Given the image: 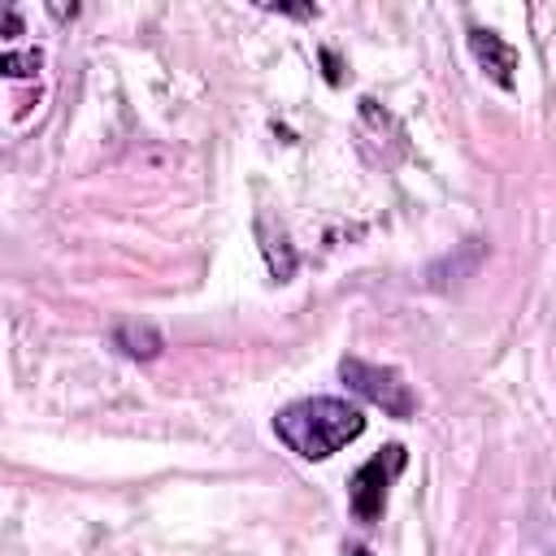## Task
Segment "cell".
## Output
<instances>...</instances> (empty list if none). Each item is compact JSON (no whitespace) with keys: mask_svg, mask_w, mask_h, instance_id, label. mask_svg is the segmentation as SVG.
Returning a JSON list of instances; mask_svg holds the SVG:
<instances>
[{"mask_svg":"<svg viewBox=\"0 0 556 556\" xmlns=\"http://www.w3.org/2000/svg\"><path fill=\"white\" fill-rule=\"evenodd\" d=\"M278 439L304 456V460H326L339 447H348L352 439H361L365 430V413L339 395H313V400H295L274 417Z\"/></svg>","mask_w":556,"mask_h":556,"instance_id":"6da1fadb","label":"cell"},{"mask_svg":"<svg viewBox=\"0 0 556 556\" xmlns=\"http://www.w3.org/2000/svg\"><path fill=\"white\" fill-rule=\"evenodd\" d=\"M339 378L348 382V391H356L361 400L378 404V408H382L387 417H395V421H408V417L417 413L413 387H408L404 374L391 369V365H369V361H361V356H343V361H339Z\"/></svg>","mask_w":556,"mask_h":556,"instance_id":"7a4b0ae2","label":"cell"},{"mask_svg":"<svg viewBox=\"0 0 556 556\" xmlns=\"http://www.w3.org/2000/svg\"><path fill=\"white\" fill-rule=\"evenodd\" d=\"M404 460H408L404 447L391 443V447H382L378 456H369V460L352 473L348 500H352L356 521H378V517H382V508H387V486H391V478L404 469Z\"/></svg>","mask_w":556,"mask_h":556,"instance_id":"3957f363","label":"cell"},{"mask_svg":"<svg viewBox=\"0 0 556 556\" xmlns=\"http://www.w3.org/2000/svg\"><path fill=\"white\" fill-rule=\"evenodd\" d=\"M469 52H473V61L482 65V74H486L495 87L513 91V70H517V52H513V43H504L495 30L473 26V30H469Z\"/></svg>","mask_w":556,"mask_h":556,"instance_id":"277c9868","label":"cell"},{"mask_svg":"<svg viewBox=\"0 0 556 556\" xmlns=\"http://www.w3.org/2000/svg\"><path fill=\"white\" fill-rule=\"evenodd\" d=\"M113 343L130 356V361H156L165 352V334L152 321H122L113 330Z\"/></svg>","mask_w":556,"mask_h":556,"instance_id":"5b68a950","label":"cell"},{"mask_svg":"<svg viewBox=\"0 0 556 556\" xmlns=\"http://www.w3.org/2000/svg\"><path fill=\"white\" fill-rule=\"evenodd\" d=\"M261 252H265V265H269V274L278 278V282H287L291 274H295V248L287 243V235H274V230H265L261 226Z\"/></svg>","mask_w":556,"mask_h":556,"instance_id":"8992f818","label":"cell"},{"mask_svg":"<svg viewBox=\"0 0 556 556\" xmlns=\"http://www.w3.org/2000/svg\"><path fill=\"white\" fill-rule=\"evenodd\" d=\"M39 61H43V56H39L35 48H26V52H4V56H0V74H4V78H30V74L39 70Z\"/></svg>","mask_w":556,"mask_h":556,"instance_id":"52a82bcc","label":"cell"},{"mask_svg":"<svg viewBox=\"0 0 556 556\" xmlns=\"http://www.w3.org/2000/svg\"><path fill=\"white\" fill-rule=\"evenodd\" d=\"M0 35H4V39L22 35V13H17L13 4H0Z\"/></svg>","mask_w":556,"mask_h":556,"instance_id":"ba28073f","label":"cell"},{"mask_svg":"<svg viewBox=\"0 0 556 556\" xmlns=\"http://www.w3.org/2000/svg\"><path fill=\"white\" fill-rule=\"evenodd\" d=\"M269 13H287V17H317V4H265Z\"/></svg>","mask_w":556,"mask_h":556,"instance_id":"9c48e42d","label":"cell"},{"mask_svg":"<svg viewBox=\"0 0 556 556\" xmlns=\"http://www.w3.org/2000/svg\"><path fill=\"white\" fill-rule=\"evenodd\" d=\"M321 61H326V78L339 83V61H334V52H321Z\"/></svg>","mask_w":556,"mask_h":556,"instance_id":"30bf717a","label":"cell"},{"mask_svg":"<svg viewBox=\"0 0 556 556\" xmlns=\"http://www.w3.org/2000/svg\"><path fill=\"white\" fill-rule=\"evenodd\" d=\"M348 556H374V552H369V547H352Z\"/></svg>","mask_w":556,"mask_h":556,"instance_id":"8fae6325","label":"cell"}]
</instances>
